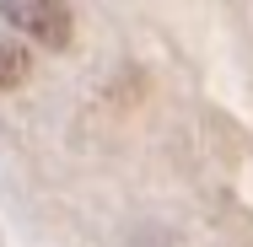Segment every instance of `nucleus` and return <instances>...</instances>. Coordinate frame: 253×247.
I'll use <instances>...</instances> for the list:
<instances>
[{"instance_id": "nucleus-2", "label": "nucleus", "mask_w": 253, "mask_h": 247, "mask_svg": "<svg viewBox=\"0 0 253 247\" xmlns=\"http://www.w3.org/2000/svg\"><path fill=\"white\" fill-rule=\"evenodd\" d=\"M27 75H33L27 49H22V43H11V38H0V92H16Z\"/></svg>"}, {"instance_id": "nucleus-1", "label": "nucleus", "mask_w": 253, "mask_h": 247, "mask_svg": "<svg viewBox=\"0 0 253 247\" xmlns=\"http://www.w3.org/2000/svg\"><path fill=\"white\" fill-rule=\"evenodd\" d=\"M0 16H5L22 38L43 43V49H65L70 33H76L65 0H0Z\"/></svg>"}]
</instances>
